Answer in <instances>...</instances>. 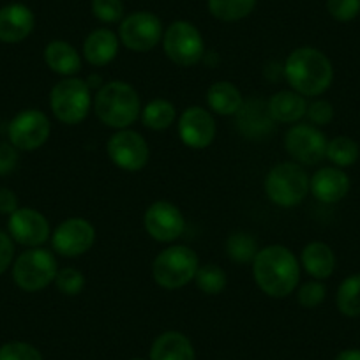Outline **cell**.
<instances>
[{
	"label": "cell",
	"mask_w": 360,
	"mask_h": 360,
	"mask_svg": "<svg viewBox=\"0 0 360 360\" xmlns=\"http://www.w3.org/2000/svg\"><path fill=\"white\" fill-rule=\"evenodd\" d=\"M251 265L258 288L272 299L290 297L299 286L300 262L285 245L272 244L259 249Z\"/></svg>",
	"instance_id": "6da1fadb"
},
{
	"label": "cell",
	"mask_w": 360,
	"mask_h": 360,
	"mask_svg": "<svg viewBox=\"0 0 360 360\" xmlns=\"http://www.w3.org/2000/svg\"><path fill=\"white\" fill-rule=\"evenodd\" d=\"M285 79L290 89L304 98H320L332 86L334 65L321 50L313 46H300L286 57L283 65Z\"/></svg>",
	"instance_id": "7a4b0ae2"
},
{
	"label": "cell",
	"mask_w": 360,
	"mask_h": 360,
	"mask_svg": "<svg viewBox=\"0 0 360 360\" xmlns=\"http://www.w3.org/2000/svg\"><path fill=\"white\" fill-rule=\"evenodd\" d=\"M94 112L112 129H129L141 115V101L136 89L126 82H110L98 90Z\"/></svg>",
	"instance_id": "3957f363"
},
{
	"label": "cell",
	"mask_w": 360,
	"mask_h": 360,
	"mask_svg": "<svg viewBox=\"0 0 360 360\" xmlns=\"http://www.w3.org/2000/svg\"><path fill=\"white\" fill-rule=\"evenodd\" d=\"M309 179L304 166L293 161L279 162L269 169L263 189L274 205L292 209L300 205L309 195Z\"/></svg>",
	"instance_id": "277c9868"
},
{
	"label": "cell",
	"mask_w": 360,
	"mask_h": 360,
	"mask_svg": "<svg viewBox=\"0 0 360 360\" xmlns=\"http://www.w3.org/2000/svg\"><path fill=\"white\" fill-rule=\"evenodd\" d=\"M94 106L92 90L85 79L62 78L50 90V110L58 122L65 126H78Z\"/></svg>",
	"instance_id": "5b68a950"
},
{
	"label": "cell",
	"mask_w": 360,
	"mask_h": 360,
	"mask_svg": "<svg viewBox=\"0 0 360 360\" xmlns=\"http://www.w3.org/2000/svg\"><path fill=\"white\" fill-rule=\"evenodd\" d=\"M200 266L198 255L182 244L169 245L155 256L152 263V278L161 288L179 290L195 281Z\"/></svg>",
	"instance_id": "8992f818"
},
{
	"label": "cell",
	"mask_w": 360,
	"mask_h": 360,
	"mask_svg": "<svg viewBox=\"0 0 360 360\" xmlns=\"http://www.w3.org/2000/svg\"><path fill=\"white\" fill-rule=\"evenodd\" d=\"M58 272L57 258L43 248H29L13 263V279L23 292H39L55 281Z\"/></svg>",
	"instance_id": "52a82bcc"
},
{
	"label": "cell",
	"mask_w": 360,
	"mask_h": 360,
	"mask_svg": "<svg viewBox=\"0 0 360 360\" xmlns=\"http://www.w3.org/2000/svg\"><path fill=\"white\" fill-rule=\"evenodd\" d=\"M162 50L166 57L180 68H193L205 55V43L193 23L176 20L162 34Z\"/></svg>",
	"instance_id": "ba28073f"
},
{
	"label": "cell",
	"mask_w": 360,
	"mask_h": 360,
	"mask_svg": "<svg viewBox=\"0 0 360 360\" xmlns=\"http://www.w3.org/2000/svg\"><path fill=\"white\" fill-rule=\"evenodd\" d=\"M165 27L161 20L148 11H138L126 16L119 25V39L127 50L147 53L162 41Z\"/></svg>",
	"instance_id": "9c48e42d"
},
{
	"label": "cell",
	"mask_w": 360,
	"mask_h": 360,
	"mask_svg": "<svg viewBox=\"0 0 360 360\" xmlns=\"http://www.w3.org/2000/svg\"><path fill=\"white\" fill-rule=\"evenodd\" d=\"M327 136L313 124H293L285 136V148L300 166L320 165L327 154Z\"/></svg>",
	"instance_id": "30bf717a"
},
{
	"label": "cell",
	"mask_w": 360,
	"mask_h": 360,
	"mask_svg": "<svg viewBox=\"0 0 360 360\" xmlns=\"http://www.w3.org/2000/svg\"><path fill=\"white\" fill-rule=\"evenodd\" d=\"M51 133V122L41 110L29 108L13 117L8 126L9 143L22 152H32L43 147Z\"/></svg>",
	"instance_id": "8fae6325"
},
{
	"label": "cell",
	"mask_w": 360,
	"mask_h": 360,
	"mask_svg": "<svg viewBox=\"0 0 360 360\" xmlns=\"http://www.w3.org/2000/svg\"><path fill=\"white\" fill-rule=\"evenodd\" d=\"M106 152L113 165L124 172H140L148 165L150 147L138 131L120 129L106 143Z\"/></svg>",
	"instance_id": "7c38bea8"
},
{
	"label": "cell",
	"mask_w": 360,
	"mask_h": 360,
	"mask_svg": "<svg viewBox=\"0 0 360 360\" xmlns=\"http://www.w3.org/2000/svg\"><path fill=\"white\" fill-rule=\"evenodd\" d=\"M96 244V228L83 217L62 221L51 233V248L64 258H78Z\"/></svg>",
	"instance_id": "4fadbf2b"
},
{
	"label": "cell",
	"mask_w": 360,
	"mask_h": 360,
	"mask_svg": "<svg viewBox=\"0 0 360 360\" xmlns=\"http://www.w3.org/2000/svg\"><path fill=\"white\" fill-rule=\"evenodd\" d=\"M145 231L148 237L161 244H172L176 238L182 237L186 230L184 214L173 203L159 200L148 205L143 216Z\"/></svg>",
	"instance_id": "5bb4252c"
},
{
	"label": "cell",
	"mask_w": 360,
	"mask_h": 360,
	"mask_svg": "<svg viewBox=\"0 0 360 360\" xmlns=\"http://www.w3.org/2000/svg\"><path fill=\"white\" fill-rule=\"evenodd\" d=\"M180 141L189 148L202 150L214 141L217 133L216 120L210 110L203 106H189L180 113L176 122Z\"/></svg>",
	"instance_id": "9a60e30c"
},
{
	"label": "cell",
	"mask_w": 360,
	"mask_h": 360,
	"mask_svg": "<svg viewBox=\"0 0 360 360\" xmlns=\"http://www.w3.org/2000/svg\"><path fill=\"white\" fill-rule=\"evenodd\" d=\"M9 235L25 248H41L50 240L51 228L46 217L36 209L22 207L9 216Z\"/></svg>",
	"instance_id": "2e32d148"
},
{
	"label": "cell",
	"mask_w": 360,
	"mask_h": 360,
	"mask_svg": "<svg viewBox=\"0 0 360 360\" xmlns=\"http://www.w3.org/2000/svg\"><path fill=\"white\" fill-rule=\"evenodd\" d=\"M352 182L348 173L338 166H323L309 179V193L325 205H334L348 196Z\"/></svg>",
	"instance_id": "e0dca14e"
},
{
	"label": "cell",
	"mask_w": 360,
	"mask_h": 360,
	"mask_svg": "<svg viewBox=\"0 0 360 360\" xmlns=\"http://www.w3.org/2000/svg\"><path fill=\"white\" fill-rule=\"evenodd\" d=\"M36 16L25 4H8L0 9V43L16 44L32 34Z\"/></svg>",
	"instance_id": "ac0fdd59"
},
{
	"label": "cell",
	"mask_w": 360,
	"mask_h": 360,
	"mask_svg": "<svg viewBox=\"0 0 360 360\" xmlns=\"http://www.w3.org/2000/svg\"><path fill=\"white\" fill-rule=\"evenodd\" d=\"M237 127L248 140H262L274 129V120L266 110V103L252 99L245 103L237 113Z\"/></svg>",
	"instance_id": "d6986e66"
},
{
	"label": "cell",
	"mask_w": 360,
	"mask_h": 360,
	"mask_svg": "<svg viewBox=\"0 0 360 360\" xmlns=\"http://www.w3.org/2000/svg\"><path fill=\"white\" fill-rule=\"evenodd\" d=\"M119 48L120 39L115 32L110 29H96L83 43V58L94 68H105L115 60Z\"/></svg>",
	"instance_id": "ffe728a7"
},
{
	"label": "cell",
	"mask_w": 360,
	"mask_h": 360,
	"mask_svg": "<svg viewBox=\"0 0 360 360\" xmlns=\"http://www.w3.org/2000/svg\"><path fill=\"white\" fill-rule=\"evenodd\" d=\"M307 99L295 90H279L266 101V110L274 122L299 124L307 113Z\"/></svg>",
	"instance_id": "44dd1931"
},
{
	"label": "cell",
	"mask_w": 360,
	"mask_h": 360,
	"mask_svg": "<svg viewBox=\"0 0 360 360\" xmlns=\"http://www.w3.org/2000/svg\"><path fill=\"white\" fill-rule=\"evenodd\" d=\"M335 265H338V259H335L334 249L325 242H309L300 252V266L318 281L332 278V274L335 272Z\"/></svg>",
	"instance_id": "7402d4cb"
},
{
	"label": "cell",
	"mask_w": 360,
	"mask_h": 360,
	"mask_svg": "<svg viewBox=\"0 0 360 360\" xmlns=\"http://www.w3.org/2000/svg\"><path fill=\"white\" fill-rule=\"evenodd\" d=\"M148 360H196L195 346L182 332H162L152 342Z\"/></svg>",
	"instance_id": "603a6c76"
},
{
	"label": "cell",
	"mask_w": 360,
	"mask_h": 360,
	"mask_svg": "<svg viewBox=\"0 0 360 360\" xmlns=\"http://www.w3.org/2000/svg\"><path fill=\"white\" fill-rule=\"evenodd\" d=\"M44 62L51 72L64 78L78 75L82 69V55L68 41H50L44 48Z\"/></svg>",
	"instance_id": "cb8c5ba5"
},
{
	"label": "cell",
	"mask_w": 360,
	"mask_h": 360,
	"mask_svg": "<svg viewBox=\"0 0 360 360\" xmlns=\"http://www.w3.org/2000/svg\"><path fill=\"white\" fill-rule=\"evenodd\" d=\"M210 112L223 117H233L244 106V98L237 85L231 82H216L209 86L205 96Z\"/></svg>",
	"instance_id": "d4e9b609"
},
{
	"label": "cell",
	"mask_w": 360,
	"mask_h": 360,
	"mask_svg": "<svg viewBox=\"0 0 360 360\" xmlns=\"http://www.w3.org/2000/svg\"><path fill=\"white\" fill-rule=\"evenodd\" d=\"M141 122L147 129L165 131L176 120V108L168 99H154L141 108Z\"/></svg>",
	"instance_id": "484cf974"
},
{
	"label": "cell",
	"mask_w": 360,
	"mask_h": 360,
	"mask_svg": "<svg viewBox=\"0 0 360 360\" xmlns=\"http://www.w3.org/2000/svg\"><path fill=\"white\" fill-rule=\"evenodd\" d=\"M325 159H328L332 166L346 169L360 159V145L352 136H345V134L335 136L328 140Z\"/></svg>",
	"instance_id": "4316f807"
},
{
	"label": "cell",
	"mask_w": 360,
	"mask_h": 360,
	"mask_svg": "<svg viewBox=\"0 0 360 360\" xmlns=\"http://www.w3.org/2000/svg\"><path fill=\"white\" fill-rule=\"evenodd\" d=\"M335 306L342 316H360V274H352L342 279L335 293Z\"/></svg>",
	"instance_id": "83f0119b"
},
{
	"label": "cell",
	"mask_w": 360,
	"mask_h": 360,
	"mask_svg": "<svg viewBox=\"0 0 360 360\" xmlns=\"http://www.w3.org/2000/svg\"><path fill=\"white\" fill-rule=\"evenodd\" d=\"M259 248L256 238L248 231H235L226 240V255L228 258L238 265H248L258 255Z\"/></svg>",
	"instance_id": "f1b7e54d"
},
{
	"label": "cell",
	"mask_w": 360,
	"mask_h": 360,
	"mask_svg": "<svg viewBox=\"0 0 360 360\" xmlns=\"http://www.w3.org/2000/svg\"><path fill=\"white\" fill-rule=\"evenodd\" d=\"M209 11L221 22H238L252 13L256 0H209Z\"/></svg>",
	"instance_id": "f546056e"
},
{
	"label": "cell",
	"mask_w": 360,
	"mask_h": 360,
	"mask_svg": "<svg viewBox=\"0 0 360 360\" xmlns=\"http://www.w3.org/2000/svg\"><path fill=\"white\" fill-rule=\"evenodd\" d=\"M195 283L200 292L205 293V295H219L226 288V272L216 263L200 265L196 270Z\"/></svg>",
	"instance_id": "4dcf8cb0"
},
{
	"label": "cell",
	"mask_w": 360,
	"mask_h": 360,
	"mask_svg": "<svg viewBox=\"0 0 360 360\" xmlns=\"http://www.w3.org/2000/svg\"><path fill=\"white\" fill-rule=\"evenodd\" d=\"M53 283L62 295L76 297L85 288V276L82 270L75 269V266H64V269H58Z\"/></svg>",
	"instance_id": "1f68e13d"
},
{
	"label": "cell",
	"mask_w": 360,
	"mask_h": 360,
	"mask_svg": "<svg viewBox=\"0 0 360 360\" xmlns=\"http://www.w3.org/2000/svg\"><path fill=\"white\" fill-rule=\"evenodd\" d=\"M90 11L103 23H120L124 20L122 0H92Z\"/></svg>",
	"instance_id": "d6a6232c"
},
{
	"label": "cell",
	"mask_w": 360,
	"mask_h": 360,
	"mask_svg": "<svg viewBox=\"0 0 360 360\" xmlns=\"http://www.w3.org/2000/svg\"><path fill=\"white\" fill-rule=\"evenodd\" d=\"M325 297H327V286H325V283L313 279V281H307L300 286L299 292H297V302L304 309H314V307L323 304Z\"/></svg>",
	"instance_id": "836d02e7"
},
{
	"label": "cell",
	"mask_w": 360,
	"mask_h": 360,
	"mask_svg": "<svg viewBox=\"0 0 360 360\" xmlns=\"http://www.w3.org/2000/svg\"><path fill=\"white\" fill-rule=\"evenodd\" d=\"M0 360H43V355L29 342L13 341L0 346Z\"/></svg>",
	"instance_id": "e575fe53"
},
{
	"label": "cell",
	"mask_w": 360,
	"mask_h": 360,
	"mask_svg": "<svg viewBox=\"0 0 360 360\" xmlns=\"http://www.w3.org/2000/svg\"><path fill=\"white\" fill-rule=\"evenodd\" d=\"M306 117L309 119V122L316 127H325L334 120L335 110L334 105L327 99L314 98V101H311L307 105V113Z\"/></svg>",
	"instance_id": "d590c367"
},
{
	"label": "cell",
	"mask_w": 360,
	"mask_h": 360,
	"mask_svg": "<svg viewBox=\"0 0 360 360\" xmlns=\"http://www.w3.org/2000/svg\"><path fill=\"white\" fill-rule=\"evenodd\" d=\"M327 11L335 22H353L360 15V0H327Z\"/></svg>",
	"instance_id": "8d00e7d4"
},
{
	"label": "cell",
	"mask_w": 360,
	"mask_h": 360,
	"mask_svg": "<svg viewBox=\"0 0 360 360\" xmlns=\"http://www.w3.org/2000/svg\"><path fill=\"white\" fill-rule=\"evenodd\" d=\"M18 152V148L9 143V141H0V176L15 172L20 161Z\"/></svg>",
	"instance_id": "74e56055"
},
{
	"label": "cell",
	"mask_w": 360,
	"mask_h": 360,
	"mask_svg": "<svg viewBox=\"0 0 360 360\" xmlns=\"http://www.w3.org/2000/svg\"><path fill=\"white\" fill-rule=\"evenodd\" d=\"M13 259H15V242L11 235L0 231V276L13 265Z\"/></svg>",
	"instance_id": "f35d334b"
},
{
	"label": "cell",
	"mask_w": 360,
	"mask_h": 360,
	"mask_svg": "<svg viewBox=\"0 0 360 360\" xmlns=\"http://www.w3.org/2000/svg\"><path fill=\"white\" fill-rule=\"evenodd\" d=\"M18 209V196L15 195V191H11L9 188H0V214L11 216Z\"/></svg>",
	"instance_id": "ab89813d"
},
{
	"label": "cell",
	"mask_w": 360,
	"mask_h": 360,
	"mask_svg": "<svg viewBox=\"0 0 360 360\" xmlns=\"http://www.w3.org/2000/svg\"><path fill=\"white\" fill-rule=\"evenodd\" d=\"M334 360H360V348L342 349V352L335 355Z\"/></svg>",
	"instance_id": "60d3db41"
},
{
	"label": "cell",
	"mask_w": 360,
	"mask_h": 360,
	"mask_svg": "<svg viewBox=\"0 0 360 360\" xmlns=\"http://www.w3.org/2000/svg\"><path fill=\"white\" fill-rule=\"evenodd\" d=\"M129 360H148V359H141V356H133V359H129Z\"/></svg>",
	"instance_id": "b9f144b4"
}]
</instances>
